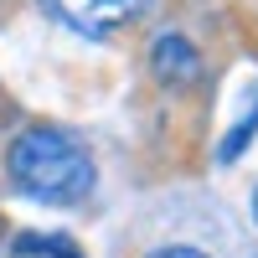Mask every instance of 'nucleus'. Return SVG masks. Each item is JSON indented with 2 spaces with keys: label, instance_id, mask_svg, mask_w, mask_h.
Listing matches in <instances>:
<instances>
[{
  "label": "nucleus",
  "instance_id": "f257e3e1",
  "mask_svg": "<svg viewBox=\"0 0 258 258\" xmlns=\"http://www.w3.org/2000/svg\"><path fill=\"white\" fill-rule=\"evenodd\" d=\"M6 170L21 197L47 202V207H73L98 181L93 150L62 124H31L26 135H16L6 150Z\"/></svg>",
  "mask_w": 258,
  "mask_h": 258
},
{
  "label": "nucleus",
  "instance_id": "f03ea898",
  "mask_svg": "<svg viewBox=\"0 0 258 258\" xmlns=\"http://www.w3.org/2000/svg\"><path fill=\"white\" fill-rule=\"evenodd\" d=\"M62 26H73V31H88V36H103V31H114L124 26V21H135L150 0H41Z\"/></svg>",
  "mask_w": 258,
  "mask_h": 258
},
{
  "label": "nucleus",
  "instance_id": "7ed1b4c3",
  "mask_svg": "<svg viewBox=\"0 0 258 258\" xmlns=\"http://www.w3.org/2000/svg\"><path fill=\"white\" fill-rule=\"evenodd\" d=\"M150 73H155L165 88H186V83H197L202 57H197V47H191L181 31H160L150 41Z\"/></svg>",
  "mask_w": 258,
  "mask_h": 258
},
{
  "label": "nucleus",
  "instance_id": "20e7f679",
  "mask_svg": "<svg viewBox=\"0 0 258 258\" xmlns=\"http://www.w3.org/2000/svg\"><path fill=\"white\" fill-rule=\"evenodd\" d=\"M16 253H47V258H83L68 238H41V232H21L16 238Z\"/></svg>",
  "mask_w": 258,
  "mask_h": 258
},
{
  "label": "nucleus",
  "instance_id": "39448f33",
  "mask_svg": "<svg viewBox=\"0 0 258 258\" xmlns=\"http://www.w3.org/2000/svg\"><path fill=\"white\" fill-rule=\"evenodd\" d=\"M253 129H258V98H253V109L238 119V129H232V135L222 140V150H217V155H222V160H232V155H238V150L248 145V135H253Z\"/></svg>",
  "mask_w": 258,
  "mask_h": 258
},
{
  "label": "nucleus",
  "instance_id": "423d86ee",
  "mask_svg": "<svg viewBox=\"0 0 258 258\" xmlns=\"http://www.w3.org/2000/svg\"><path fill=\"white\" fill-rule=\"evenodd\" d=\"M145 258H212V253H202V248H191V243H165V248H155V253H145Z\"/></svg>",
  "mask_w": 258,
  "mask_h": 258
},
{
  "label": "nucleus",
  "instance_id": "0eeeda50",
  "mask_svg": "<svg viewBox=\"0 0 258 258\" xmlns=\"http://www.w3.org/2000/svg\"><path fill=\"white\" fill-rule=\"evenodd\" d=\"M253 222H258V191H253Z\"/></svg>",
  "mask_w": 258,
  "mask_h": 258
}]
</instances>
